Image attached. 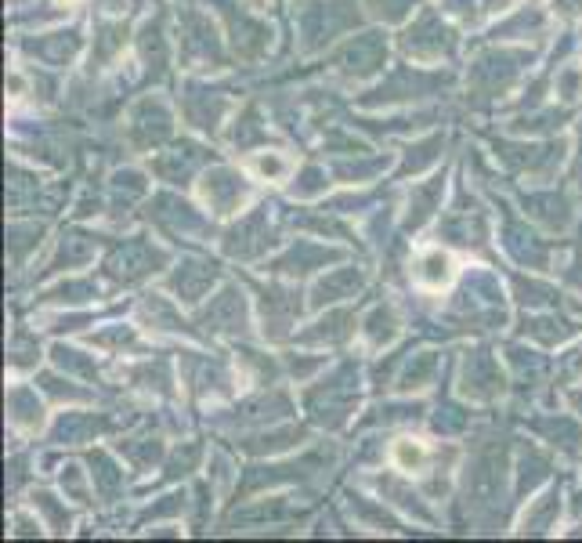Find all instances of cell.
<instances>
[{
  "mask_svg": "<svg viewBox=\"0 0 582 543\" xmlns=\"http://www.w3.org/2000/svg\"><path fill=\"white\" fill-rule=\"evenodd\" d=\"M398 457H401L405 464H416V460H420L423 453H420V446H413V449H405V446H401V449H398Z\"/></svg>",
  "mask_w": 582,
  "mask_h": 543,
  "instance_id": "cell-1",
  "label": "cell"
}]
</instances>
